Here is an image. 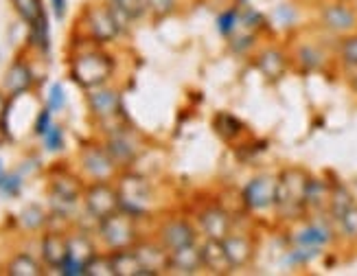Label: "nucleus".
I'll list each match as a JSON object with an SVG mask.
<instances>
[{
	"mask_svg": "<svg viewBox=\"0 0 357 276\" xmlns=\"http://www.w3.org/2000/svg\"><path fill=\"white\" fill-rule=\"evenodd\" d=\"M5 86L11 95H20V92H24L31 86V70L24 64H13L7 72Z\"/></svg>",
	"mask_w": 357,
	"mask_h": 276,
	"instance_id": "24",
	"label": "nucleus"
},
{
	"mask_svg": "<svg viewBox=\"0 0 357 276\" xmlns=\"http://www.w3.org/2000/svg\"><path fill=\"white\" fill-rule=\"evenodd\" d=\"M49 107H51V110H59V107H64V90H61L59 84H55V86L51 88Z\"/></svg>",
	"mask_w": 357,
	"mask_h": 276,
	"instance_id": "38",
	"label": "nucleus"
},
{
	"mask_svg": "<svg viewBox=\"0 0 357 276\" xmlns=\"http://www.w3.org/2000/svg\"><path fill=\"white\" fill-rule=\"evenodd\" d=\"M9 274H13V276H38V274H42V270L29 254H18L9 263Z\"/></svg>",
	"mask_w": 357,
	"mask_h": 276,
	"instance_id": "30",
	"label": "nucleus"
},
{
	"mask_svg": "<svg viewBox=\"0 0 357 276\" xmlns=\"http://www.w3.org/2000/svg\"><path fill=\"white\" fill-rule=\"evenodd\" d=\"M53 189H55V193L61 199H66V202H75L77 195H79V184H77V180L70 178V176H64V178L55 180L53 182Z\"/></svg>",
	"mask_w": 357,
	"mask_h": 276,
	"instance_id": "32",
	"label": "nucleus"
},
{
	"mask_svg": "<svg viewBox=\"0 0 357 276\" xmlns=\"http://www.w3.org/2000/svg\"><path fill=\"white\" fill-rule=\"evenodd\" d=\"M202 250V263L204 268L213 274H228L232 268H230V261L226 256V250H224V243L220 239H206L204 245H199Z\"/></svg>",
	"mask_w": 357,
	"mask_h": 276,
	"instance_id": "17",
	"label": "nucleus"
},
{
	"mask_svg": "<svg viewBox=\"0 0 357 276\" xmlns=\"http://www.w3.org/2000/svg\"><path fill=\"white\" fill-rule=\"evenodd\" d=\"M68 256L88 266L97 254H95V248H92V243L86 237H73V239H68Z\"/></svg>",
	"mask_w": 357,
	"mask_h": 276,
	"instance_id": "26",
	"label": "nucleus"
},
{
	"mask_svg": "<svg viewBox=\"0 0 357 276\" xmlns=\"http://www.w3.org/2000/svg\"><path fill=\"white\" fill-rule=\"evenodd\" d=\"M296 59H298V64L303 66V70H309V72L320 70L324 66V61H327L324 53L318 49V46H314V44L301 46L298 53H296Z\"/></svg>",
	"mask_w": 357,
	"mask_h": 276,
	"instance_id": "23",
	"label": "nucleus"
},
{
	"mask_svg": "<svg viewBox=\"0 0 357 276\" xmlns=\"http://www.w3.org/2000/svg\"><path fill=\"white\" fill-rule=\"evenodd\" d=\"M42 254L46 259V263L53 266V268H59L68 256V239L57 235V233L46 235L42 241Z\"/></svg>",
	"mask_w": 357,
	"mask_h": 276,
	"instance_id": "21",
	"label": "nucleus"
},
{
	"mask_svg": "<svg viewBox=\"0 0 357 276\" xmlns=\"http://www.w3.org/2000/svg\"><path fill=\"white\" fill-rule=\"evenodd\" d=\"M215 130L224 138V141H232V138L241 134V123L232 114L222 112V114L215 116Z\"/></svg>",
	"mask_w": 357,
	"mask_h": 276,
	"instance_id": "28",
	"label": "nucleus"
},
{
	"mask_svg": "<svg viewBox=\"0 0 357 276\" xmlns=\"http://www.w3.org/2000/svg\"><path fill=\"white\" fill-rule=\"evenodd\" d=\"M351 84H353V90L357 92V72H355V77H353V82H351Z\"/></svg>",
	"mask_w": 357,
	"mask_h": 276,
	"instance_id": "42",
	"label": "nucleus"
},
{
	"mask_svg": "<svg viewBox=\"0 0 357 276\" xmlns=\"http://www.w3.org/2000/svg\"><path fill=\"white\" fill-rule=\"evenodd\" d=\"M327 217L329 215H314V220L303 222L291 233V245H309V248H320V250L331 245L335 239V230L331 226L333 220L327 222Z\"/></svg>",
	"mask_w": 357,
	"mask_h": 276,
	"instance_id": "4",
	"label": "nucleus"
},
{
	"mask_svg": "<svg viewBox=\"0 0 357 276\" xmlns=\"http://www.w3.org/2000/svg\"><path fill=\"white\" fill-rule=\"evenodd\" d=\"M112 5L119 7L121 11H126L130 18H138L147 7H145V0H112Z\"/></svg>",
	"mask_w": 357,
	"mask_h": 276,
	"instance_id": "36",
	"label": "nucleus"
},
{
	"mask_svg": "<svg viewBox=\"0 0 357 276\" xmlns=\"http://www.w3.org/2000/svg\"><path fill=\"white\" fill-rule=\"evenodd\" d=\"M340 59L347 66L357 68V33H349L340 42Z\"/></svg>",
	"mask_w": 357,
	"mask_h": 276,
	"instance_id": "33",
	"label": "nucleus"
},
{
	"mask_svg": "<svg viewBox=\"0 0 357 276\" xmlns=\"http://www.w3.org/2000/svg\"><path fill=\"white\" fill-rule=\"evenodd\" d=\"M86 206L90 215H95L97 220H105L107 215H112L121 208L119 191L112 189L107 182L97 180L92 187L86 191Z\"/></svg>",
	"mask_w": 357,
	"mask_h": 276,
	"instance_id": "8",
	"label": "nucleus"
},
{
	"mask_svg": "<svg viewBox=\"0 0 357 276\" xmlns=\"http://www.w3.org/2000/svg\"><path fill=\"white\" fill-rule=\"evenodd\" d=\"M44 145H46V149H49V151L61 149V145H64V132H61V128L51 125L49 132L44 134Z\"/></svg>",
	"mask_w": 357,
	"mask_h": 276,
	"instance_id": "37",
	"label": "nucleus"
},
{
	"mask_svg": "<svg viewBox=\"0 0 357 276\" xmlns=\"http://www.w3.org/2000/svg\"><path fill=\"white\" fill-rule=\"evenodd\" d=\"M243 197V204L250 208V210H257V213H263V210H270L274 208V199H276V178L274 176H257L252 178L250 182L245 184V189L241 193Z\"/></svg>",
	"mask_w": 357,
	"mask_h": 276,
	"instance_id": "7",
	"label": "nucleus"
},
{
	"mask_svg": "<svg viewBox=\"0 0 357 276\" xmlns=\"http://www.w3.org/2000/svg\"><path fill=\"white\" fill-rule=\"evenodd\" d=\"M322 254L320 248H309V245H291V250L285 256V263L296 268V266H307L312 263L314 259H318Z\"/></svg>",
	"mask_w": 357,
	"mask_h": 276,
	"instance_id": "27",
	"label": "nucleus"
},
{
	"mask_svg": "<svg viewBox=\"0 0 357 276\" xmlns=\"http://www.w3.org/2000/svg\"><path fill=\"white\" fill-rule=\"evenodd\" d=\"M134 252L143 266V274H162L169 272V250L160 243H138Z\"/></svg>",
	"mask_w": 357,
	"mask_h": 276,
	"instance_id": "10",
	"label": "nucleus"
},
{
	"mask_svg": "<svg viewBox=\"0 0 357 276\" xmlns=\"http://www.w3.org/2000/svg\"><path fill=\"white\" fill-rule=\"evenodd\" d=\"M0 189H3L7 195H15L20 191V178L18 176H7L3 178V182H0Z\"/></svg>",
	"mask_w": 357,
	"mask_h": 276,
	"instance_id": "39",
	"label": "nucleus"
},
{
	"mask_svg": "<svg viewBox=\"0 0 357 276\" xmlns=\"http://www.w3.org/2000/svg\"><path fill=\"white\" fill-rule=\"evenodd\" d=\"M355 204V199L351 195V191L342 184H333V193H331V206H329V217L333 222H337L342 215Z\"/></svg>",
	"mask_w": 357,
	"mask_h": 276,
	"instance_id": "22",
	"label": "nucleus"
},
{
	"mask_svg": "<svg viewBox=\"0 0 357 276\" xmlns=\"http://www.w3.org/2000/svg\"><path fill=\"white\" fill-rule=\"evenodd\" d=\"M312 180L303 167H287L276 176V199L274 210L285 222H303L307 217L305 195Z\"/></svg>",
	"mask_w": 357,
	"mask_h": 276,
	"instance_id": "1",
	"label": "nucleus"
},
{
	"mask_svg": "<svg viewBox=\"0 0 357 276\" xmlns=\"http://www.w3.org/2000/svg\"><path fill=\"white\" fill-rule=\"evenodd\" d=\"M51 3H53L55 15L61 20V18H64V13H66V0H51Z\"/></svg>",
	"mask_w": 357,
	"mask_h": 276,
	"instance_id": "41",
	"label": "nucleus"
},
{
	"mask_svg": "<svg viewBox=\"0 0 357 276\" xmlns=\"http://www.w3.org/2000/svg\"><path fill=\"white\" fill-rule=\"evenodd\" d=\"M88 105L99 118H110L119 112L121 101L114 90H92V95H88Z\"/></svg>",
	"mask_w": 357,
	"mask_h": 276,
	"instance_id": "19",
	"label": "nucleus"
},
{
	"mask_svg": "<svg viewBox=\"0 0 357 276\" xmlns=\"http://www.w3.org/2000/svg\"><path fill=\"white\" fill-rule=\"evenodd\" d=\"M320 24L337 36H349L357 29V11L349 0H331L320 9Z\"/></svg>",
	"mask_w": 357,
	"mask_h": 276,
	"instance_id": "6",
	"label": "nucleus"
},
{
	"mask_svg": "<svg viewBox=\"0 0 357 276\" xmlns=\"http://www.w3.org/2000/svg\"><path fill=\"white\" fill-rule=\"evenodd\" d=\"M101 235L107 243V248L112 250H126L134 248L136 243V228L132 215L126 210H116L112 215H107L105 220H101Z\"/></svg>",
	"mask_w": 357,
	"mask_h": 276,
	"instance_id": "3",
	"label": "nucleus"
},
{
	"mask_svg": "<svg viewBox=\"0 0 357 276\" xmlns=\"http://www.w3.org/2000/svg\"><path fill=\"white\" fill-rule=\"evenodd\" d=\"M176 5H178V0H145L147 11L156 20H162L167 15H172L176 11Z\"/></svg>",
	"mask_w": 357,
	"mask_h": 276,
	"instance_id": "35",
	"label": "nucleus"
},
{
	"mask_svg": "<svg viewBox=\"0 0 357 276\" xmlns=\"http://www.w3.org/2000/svg\"><path fill=\"white\" fill-rule=\"evenodd\" d=\"M239 11L237 9H228V11H224L220 18H217V31L224 36V38H230L232 33L237 31V26H239Z\"/></svg>",
	"mask_w": 357,
	"mask_h": 276,
	"instance_id": "34",
	"label": "nucleus"
},
{
	"mask_svg": "<svg viewBox=\"0 0 357 276\" xmlns=\"http://www.w3.org/2000/svg\"><path fill=\"white\" fill-rule=\"evenodd\" d=\"M84 164H86V169H88V174L95 178V180H101V182H107L112 178V174H114V160H112V156L107 151H103V149H88L86 153H84Z\"/></svg>",
	"mask_w": 357,
	"mask_h": 276,
	"instance_id": "18",
	"label": "nucleus"
},
{
	"mask_svg": "<svg viewBox=\"0 0 357 276\" xmlns=\"http://www.w3.org/2000/svg\"><path fill=\"white\" fill-rule=\"evenodd\" d=\"M73 79L84 88H99L112 75V59L103 53H86L73 61Z\"/></svg>",
	"mask_w": 357,
	"mask_h": 276,
	"instance_id": "2",
	"label": "nucleus"
},
{
	"mask_svg": "<svg viewBox=\"0 0 357 276\" xmlns=\"http://www.w3.org/2000/svg\"><path fill=\"white\" fill-rule=\"evenodd\" d=\"M331 193H333V184L324 182L320 178H312V180H309V184H307V195H305L307 215H329Z\"/></svg>",
	"mask_w": 357,
	"mask_h": 276,
	"instance_id": "12",
	"label": "nucleus"
},
{
	"mask_svg": "<svg viewBox=\"0 0 357 276\" xmlns=\"http://www.w3.org/2000/svg\"><path fill=\"white\" fill-rule=\"evenodd\" d=\"M110 266H112L114 276H141L143 274V266H141V261H138V254L134 252V248L114 250L110 256Z\"/></svg>",
	"mask_w": 357,
	"mask_h": 276,
	"instance_id": "20",
	"label": "nucleus"
},
{
	"mask_svg": "<svg viewBox=\"0 0 357 276\" xmlns=\"http://www.w3.org/2000/svg\"><path fill=\"white\" fill-rule=\"evenodd\" d=\"M107 153H110L114 162H132L136 158V147L126 136H114L112 141L107 143Z\"/></svg>",
	"mask_w": 357,
	"mask_h": 276,
	"instance_id": "25",
	"label": "nucleus"
},
{
	"mask_svg": "<svg viewBox=\"0 0 357 276\" xmlns=\"http://www.w3.org/2000/svg\"><path fill=\"white\" fill-rule=\"evenodd\" d=\"M337 233L349 241H357V204H353L337 222Z\"/></svg>",
	"mask_w": 357,
	"mask_h": 276,
	"instance_id": "31",
	"label": "nucleus"
},
{
	"mask_svg": "<svg viewBox=\"0 0 357 276\" xmlns=\"http://www.w3.org/2000/svg\"><path fill=\"white\" fill-rule=\"evenodd\" d=\"M86 22L90 29V36L95 38L97 42H107L112 40L119 33V26L112 18L110 7H95L90 9L86 15Z\"/></svg>",
	"mask_w": 357,
	"mask_h": 276,
	"instance_id": "15",
	"label": "nucleus"
},
{
	"mask_svg": "<svg viewBox=\"0 0 357 276\" xmlns=\"http://www.w3.org/2000/svg\"><path fill=\"white\" fill-rule=\"evenodd\" d=\"M197 241V233L195 228L186 222V220H176V222H169L160 228V243L165 248L172 252L178 250L182 245H189Z\"/></svg>",
	"mask_w": 357,
	"mask_h": 276,
	"instance_id": "13",
	"label": "nucleus"
},
{
	"mask_svg": "<svg viewBox=\"0 0 357 276\" xmlns=\"http://www.w3.org/2000/svg\"><path fill=\"white\" fill-rule=\"evenodd\" d=\"M51 128V110H42V114L38 116V123H36V134L44 136Z\"/></svg>",
	"mask_w": 357,
	"mask_h": 276,
	"instance_id": "40",
	"label": "nucleus"
},
{
	"mask_svg": "<svg viewBox=\"0 0 357 276\" xmlns=\"http://www.w3.org/2000/svg\"><path fill=\"white\" fill-rule=\"evenodd\" d=\"M0 182H3V174H0Z\"/></svg>",
	"mask_w": 357,
	"mask_h": 276,
	"instance_id": "43",
	"label": "nucleus"
},
{
	"mask_svg": "<svg viewBox=\"0 0 357 276\" xmlns=\"http://www.w3.org/2000/svg\"><path fill=\"white\" fill-rule=\"evenodd\" d=\"M199 228L204 230L206 239H224L230 235V228H232V220L230 215L220 208V206H211L204 208L199 213Z\"/></svg>",
	"mask_w": 357,
	"mask_h": 276,
	"instance_id": "14",
	"label": "nucleus"
},
{
	"mask_svg": "<svg viewBox=\"0 0 357 276\" xmlns=\"http://www.w3.org/2000/svg\"><path fill=\"white\" fill-rule=\"evenodd\" d=\"M224 243V250H226V256L230 261V268L232 270H239V268H245L252 263L255 259V241L245 235H228L222 239Z\"/></svg>",
	"mask_w": 357,
	"mask_h": 276,
	"instance_id": "9",
	"label": "nucleus"
},
{
	"mask_svg": "<svg viewBox=\"0 0 357 276\" xmlns=\"http://www.w3.org/2000/svg\"><path fill=\"white\" fill-rule=\"evenodd\" d=\"M11 3L29 24H36L40 20V15H44L42 0H11Z\"/></svg>",
	"mask_w": 357,
	"mask_h": 276,
	"instance_id": "29",
	"label": "nucleus"
},
{
	"mask_svg": "<svg viewBox=\"0 0 357 276\" xmlns=\"http://www.w3.org/2000/svg\"><path fill=\"white\" fill-rule=\"evenodd\" d=\"M204 263H202V250L197 243L182 245L178 250L169 252V270L180 272V274H197Z\"/></svg>",
	"mask_w": 357,
	"mask_h": 276,
	"instance_id": "16",
	"label": "nucleus"
},
{
	"mask_svg": "<svg viewBox=\"0 0 357 276\" xmlns=\"http://www.w3.org/2000/svg\"><path fill=\"white\" fill-rule=\"evenodd\" d=\"M257 68L270 84H276L285 77L289 68V59L281 49H263L257 55Z\"/></svg>",
	"mask_w": 357,
	"mask_h": 276,
	"instance_id": "11",
	"label": "nucleus"
},
{
	"mask_svg": "<svg viewBox=\"0 0 357 276\" xmlns=\"http://www.w3.org/2000/svg\"><path fill=\"white\" fill-rule=\"evenodd\" d=\"M119 199H121V208L130 213L132 217H138V215H145L149 204H151V191L149 184L138 178V176H128L123 178L119 184Z\"/></svg>",
	"mask_w": 357,
	"mask_h": 276,
	"instance_id": "5",
	"label": "nucleus"
}]
</instances>
